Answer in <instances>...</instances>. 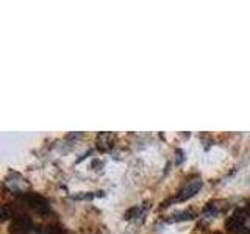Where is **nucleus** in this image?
Instances as JSON below:
<instances>
[{
    "label": "nucleus",
    "instance_id": "7ed1b4c3",
    "mask_svg": "<svg viewBox=\"0 0 250 234\" xmlns=\"http://www.w3.org/2000/svg\"><path fill=\"white\" fill-rule=\"evenodd\" d=\"M202 184H203L202 179H194V181H191L182 192H180V195L175 198V201L180 203V201H186L188 198H192L194 195L202 189Z\"/></svg>",
    "mask_w": 250,
    "mask_h": 234
},
{
    "label": "nucleus",
    "instance_id": "f257e3e1",
    "mask_svg": "<svg viewBox=\"0 0 250 234\" xmlns=\"http://www.w3.org/2000/svg\"><path fill=\"white\" fill-rule=\"evenodd\" d=\"M230 233H242L250 234V206L241 208L234 213L225 223Z\"/></svg>",
    "mask_w": 250,
    "mask_h": 234
},
{
    "label": "nucleus",
    "instance_id": "20e7f679",
    "mask_svg": "<svg viewBox=\"0 0 250 234\" xmlns=\"http://www.w3.org/2000/svg\"><path fill=\"white\" fill-rule=\"evenodd\" d=\"M31 228V220L28 215H19L14 217L11 223V231L14 234H27Z\"/></svg>",
    "mask_w": 250,
    "mask_h": 234
},
{
    "label": "nucleus",
    "instance_id": "f03ea898",
    "mask_svg": "<svg viewBox=\"0 0 250 234\" xmlns=\"http://www.w3.org/2000/svg\"><path fill=\"white\" fill-rule=\"evenodd\" d=\"M22 200H23V203H27L30 208H33V209L39 211V213H42V214L49 211V205H47L45 198H42L41 195H38V194L28 192L25 195H22Z\"/></svg>",
    "mask_w": 250,
    "mask_h": 234
},
{
    "label": "nucleus",
    "instance_id": "39448f33",
    "mask_svg": "<svg viewBox=\"0 0 250 234\" xmlns=\"http://www.w3.org/2000/svg\"><path fill=\"white\" fill-rule=\"evenodd\" d=\"M192 217H194L192 213H188V211H185V213H180V214L174 215L172 218H174V220H189V218H192Z\"/></svg>",
    "mask_w": 250,
    "mask_h": 234
}]
</instances>
